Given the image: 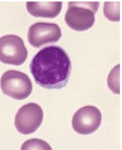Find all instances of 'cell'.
Listing matches in <instances>:
<instances>
[{"instance_id": "6da1fadb", "label": "cell", "mask_w": 122, "mask_h": 150, "mask_svg": "<svg viewBox=\"0 0 122 150\" xmlns=\"http://www.w3.org/2000/svg\"><path fill=\"white\" fill-rule=\"evenodd\" d=\"M35 82L49 90H59L67 85L72 65L68 54L58 45H50L36 54L29 65Z\"/></svg>"}, {"instance_id": "7a4b0ae2", "label": "cell", "mask_w": 122, "mask_h": 150, "mask_svg": "<svg viewBox=\"0 0 122 150\" xmlns=\"http://www.w3.org/2000/svg\"><path fill=\"white\" fill-rule=\"evenodd\" d=\"M99 2H70L65 21L69 28L76 32H85L93 27Z\"/></svg>"}, {"instance_id": "3957f363", "label": "cell", "mask_w": 122, "mask_h": 150, "mask_svg": "<svg viewBox=\"0 0 122 150\" xmlns=\"http://www.w3.org/2000/svg\"><path fill=\"white\" fill-rule=\"evenodd\" d=\"M2 93L16 100H23L29 97L32 91V81L27 74L19 71H8L0 80Z\"/></svg>"}, {"instance_id": "277c9868", "label": "cell", "mask_w": 122, "mask_h": 150, "mask_svg": "<svg viewBox=\"0 0 122 150\" xmlns=\"http://www.w3.org/2000/svg\"><path fill=\"white\" fill-rule=\"evenodd\" d=\"M28 51L22 38L7 35L0 38V61L5 64L19 66L26 62Z\"/></svg>"}, {"instance_id": "5b68a950", "label": "cell", "mask_w": 122, "mask_h": 150, "mask_svg": "<svg viewBox=\"0 0 122 150\" xmlns=\"http://www.w3.org/2000/svg\"><path fill=\"white\" fill-rule=\"evenodd\" d=\"M43 116V110L39 105L29 103L22 106L16 113L15 127L21 134H32L42 123Z\"/></svg>"}, {"instance_id": "8992f818", "label": "cell", "mask_w": 122, "mask_h": 150, "mask_svg": "<svg viewBox=\"0 0 122 150\" xmlns=\"http://www.w3.org/2000/svg\"><path fill=\"white\" fill-rule=\"evenodd\" d=\"M101 112L93 106H85L80 108L72 117L73 129L80 135H90L100 127Z\"/></svg>"}, {"instance_id": "52a82bcc", "label": "cell", "mask_w": 122, "mask_h": 150, "mask_svg": "<svg viewBox=\"0 0 122 150\" xmlns=\"http://www.w3.org/2000/svg\"><path fill=\"white\" fill-rule=\"evenodd\" d=\"M61 37V28L55 23L36 22L30 26L28 31V41L36 48L48 44L56 43Z\"/></svg>"}, {"instance_id": "ba28073f", "label": "cell", "mask_w": 122, "mask_h": 150, "mask_svg": "<svg viewBox=\"0 0 122 150\" xmlns=\"http://www.w3.org/2000/svg\"><path fill=\"white\" fill-rule=\"evenodd\" d=\"M26 8L31 16L36 18H54L62 8L61 2H28Z\"/></svg>"}, {"instance_id": "9c48e42d", "label": "cell", "mask_w": 122, "mask_h": 150, "mask_svg": "<svg viewBox=\"0 0 122 150\" xmlns=\"http://www.w3.org/2000/svg\"><path fill=\"white\" fill-rule=\"evenodd\" d=\"M120 2H105L104 6V15L111 22H119L120 21V10H119Z\"/></svg>"}, {"instance_id": "30bf717a", "label": "cell", "mask_w": 122, "mask_h": 150, "mask_svg": "<svg viewBox=\"0 0 122 150\" xmlns=\"http://www.w3.org/2000/svg\"><path fill=\"white\" fill-rule=\"evenodd\" d=\"M21 150H52L51 146L40 139H31L23 142Z\"/></svg>"}, {"instance_id": "8fae6325", "label": "cell", "mask_w": 122, "mask_h": 150, "mask_svg": "<svg viewBox=\"0 0 122 150\" xmlns=\"http://www.w3.org/2000/svg\"><path fill=\"white\" fill-rule=\"evenodd\" d=\"M119 71H120V65L115 66L114 69L111 71L110 74L108 77V84L109 89L115 94L120 93V83H119Z\"/></svg>"}]
</instances>
